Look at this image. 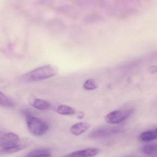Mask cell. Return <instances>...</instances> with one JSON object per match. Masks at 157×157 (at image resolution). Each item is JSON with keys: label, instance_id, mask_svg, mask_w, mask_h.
Listing matches in <instances>:
<instances>
[{"label": "cell", "instance_id": "cell-1", "mask_svg": "<svg viewBox=\"0 0 157 157\" xmlns=\"http://www.w3.org/2000/svg\"><path fill=\"white\" fill-rule=\"evenodd\" d=\"M26 141H21L13 133H4L0 131V155L16 153L25 149Z\"/></svg>", "mask_w": 157, "mask_h": 157}, {"label": "cell", "instance_id": "cell-2", "mask_svg": "<svg viewBox=\"0 0 157 157\" xmlns=\"http://www.w3.org/2000/svg\"><path fill=\"white\" fill-rule=\"evenodd\" d=\"M57 73L56 67L51 64H47L26 74L22 77V79L25 82H36L51 78Z\"/></svg>", "mask_w": 157, "mask_h": 157}, {"label": "cell", "instance_id": "cell-3", "mask_svg": "<svg viewBox=\"0 0 157 157\" xmlns=\"http://www.w3.org/2000/svg\"><path fill=\"white\" fill-rule=\"evenodd\" d=\"M25 120L28 129L33 135L41 136L48 130V124L37 117L28 115Z\"/></svg>", "mask_w": 157, "mask_h": 157}, {"label": "cell", "instance_id": "cell-4", "mask_svg": "<svg viewBox=\"0 0 157 157\" xmlns=\"http://www.w3.org/2000/svg\"><path fill=\"white\" fill-rule=\"evenodd\" d=\"M134 109L117 110L107 114L105 117L106 122L110 124H118L122 122L129 118L134 112Z\"/></svg>", "mask_w": 157, "mask_h": 157}, {"label": "cell", "instance_id": "cell-5", "mask_svg": "<svg viewBox=\"0 0 157 157\" xmlns=\"http://www.w3.org/2000/svg\"><path fill=\"white\" fill-rule=\"evenodd\" d=\"M119 129L115 127H104L93 130L89 135L90 139H103L109 137L119 132Z\"/></svg>", "mask_w": 157, "mask_h": 157}, {"label": "cell", "instance_id": "cell-6", "mask_svg": "<svg viewBox=\"0 0 157 157\" xmlns=\"http://www.w3.org/2000/svg\"><path fill=\"white\" fill-rule=\"evenodd\" d=\"M98 148L90 147L70 153L63 157H94L99 153Z\"/></svg>", "mask_w": 157, "mask_h": 157}, {"label": "cell", "instance_id": "cell-7", "mask_svg": "<svg viewBox=\"0 0 157 157\" xmlns=\"http://www.w3.org/2000/svg\"><path fill=\"white\" fill-rule=\"evenodd\" d=\"M29 102L30 105L39 110H46L50 107L51 104L47 101L41 99L37 98L34 97H30L29 98Z\"/></svg>", "mask_w": 157, "mask_h": 157}, {"label": "cell", "instance_id": "cell-8", "mask_svg": "<svg viewBox=\"0 0 157 157\" xmlns=\"http://www.w3.org/2000/svg\"><path fill=\"white\" fill-rule=\"evenodd\" d=\"M90 127V124L87 122H79L75 124L71 127V132L74 135L79 136L85 133Z\"/></svg>", "mask_w": 157, "mask_h": 157}, {"label": "cell", "instance_id": "cell-9", "mask_svg": "<svg viewBox=\"0 0 157 157\" xmlns=\"http://www.w3.org/2000/svg\"><path fill=\"white\" fill-rule=\"evenodd\" d=\"M139 140L144 142H149L157 139V132L155 130L147 131L142 133L139 137Z\"/></svg>", "mask_w": 157, "mask_h": 157}, {"label": "cell", "instance_id": "cell-10", "mask_svg": "<svg viewBox=\"0 0 157 157\" xmlns=\"http://www.w3.org/2000/svg\"><path fill=\"white\" fill-rule=\"evenodd\" d=\"M51 153L48 150L37 149L30 152L26 157H51Z\"/></svg>", "mask_w": 157, "mask_h": 157}, {"label": "cell", "instance_id": "cell-11", "mask_svg": "<svg viewBox=\"0 0 157 157\" xmlns=\"http://www.w3.org/2000/svg\"><path fill=\"white\" fill-rule=\"evenodd\" d=\"M57 112L59 114L63 115H73L75 111L73 108L65 105H61L57 108Z\"/></svg>", "mask_w": 157, "mask_h": 157}, {"label": "cell", "instance_id": "cell-12", "mask_svg": "<svg viewBox=\"0 0 157 157\" xmlns=\"http://www.w3.org/2000/svg\"><path fill=\"white\" fill-rule=\"evenodd\" d=\"M14 106L13 101L0 90V106L4 108H13Z\"/></svg>", "mask_w": 157, "mask_h": 157}, {"label": "cell", "instance_id": "cell-13", "mask_svg": "<svg viewBox=\"0 0 157 157\" xmlns=\"http://www.w3.org/2000/svg\"><path fill=\"white\" fill-rule=\"evenodd\" d=\"M143 151L149 157H157V144L146 145L143 147Z\"/></svg>", "mask_w": 157, "mask_h": 157}, {"label": "cell", "instance_id": "cell-14", "mask_svg": "<svg viewBox=\"0 0 157 157\" xmlns=\"http://www.w3.org/2000/svg\"><path fill=\"white\" fill-rule=\"evenodd\" d=\"M83 87L86 90H93L97 88L98 86L95 79L89 78L85 81Z\"/></svg>", "mask_w": 157, "mask_h": 157}, {"label": "cell", "instance_id": "cell-15", "mask_svg": "<svg viewBox=\"0 0 157 157\" xmlns=\"http://www.w3.org/2000/svg\"><path fill=\"white\" fill-rule=\"evenodd\" d=\"M148 71L151 74H155L157 72V66L153 65L149 67Z\"/></svg>", "mask_w": 157, "mask_h": 157}, {"label": "cell", "instance_id": "cell-16", "mask_svg": "<svg viewBox=\"0 0 157 157\" xmlns=\"http://www.w3.org/2000/svg\"><path fill=\"white\" fill-rule=\"evenodd\" d=\"M84 114L83 113L80 112L79 113H78V119H81L83 118L84 117Z\"/></svg>", "mask_w": 157, "mask_h": 157}, {"label": "cell", "instance_id": "cell-17", "mask_svg": "<svg viewBox=\"0 0 157 157\" xmlns=\"http://www.w3.org/2000/svg\"><path fill=\"white\" fill-rule=\"evenodd\" d=\"M155 131H156V132H157V128H156V129H155Z\"/></svg>", "mask_w": 157, "mask_h": 157}]
</instances>
